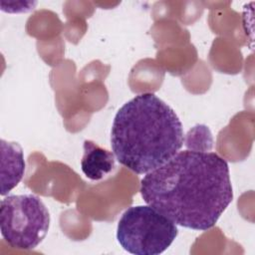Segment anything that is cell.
Wrapping results in <instances>:
<instances>
[{"instance_id": "obj_6", "label": "cell", "mask_w": 255, "mask_h": 255, "mask_svg": "<svg viewBox=\"0 0 255 255\" xmlns=\"http://www.w3.org/2000/svg\"><path fill=\"white\" fill-rule=\"evenodd\" d=\"M115 153L99 146L92 140L84 141L81 160L82 171L91 180H101L113 171L116 164Z\"/></svg>"}, {"instance_id": "obj_5", "label": "cell", "mask_w": 255, "mask_h": 255, "mask_svg": "<svg viewBox=\"0 0 255 255\" xmlns=\"http://www.w3.org/2000/svg\"><path fill=\"white\" fill-rule=\"evenodd\" d=\"M1 195H5L22 179L25 160L21 146L4 139H1Z\"/></svg>"}, {"instance_id": "obj_4", "label": "cell", "mask_w": 255, "mask_h": 255, "mask_svg": "<svg viewBox=\"0 0 255 255\" xmlns=\"http://www.w3.org/2000/svg\"><path fill=\"white\" fill-rule=\"evenodd\" d=\"M49 226V211L38 196L14 194L1 200V234L11 247L24 250L36 248L47 235Z\"/></svg>"}, {"instance_id": "obj_1", "label": "cell", "mask_w": 255, "mask_h": 255, "mask_svg": "<svg viewBox=\"0 0 255 255\" xmlns=\"http://www.w3.org/2000/svg\"><path fill=\"white\" fill-rule=\"evenodd\" d=\"M140 194L175 224L194 230L215 225L233 199L227 161L215 152L178 151L145 173Z\"/></svg>"}, {"instance_id": "obj_2", "label": "cell", "mask_w": 255, "mask_h": 255, "mask_svg": "<svg viewBox=\"0 0 255 255\" xmlns=\"http://www.w3.org/2000/svg\"><path fill=\"white\" fill-rule=\"evenodd\" d=\"M183 140L182 125L175 112L151 93L127 102L116 114L111 131L116 158L137 174L164 164L179 151Z\"/></svg>"}, {"instance_id": "obj_3", "label": "cell", "mask_w": 255, "mask_h": 255, "mask_svg": "<svg viewBox=\"0 0 255 255\" xmlns=\"http://www.w3.org/2000/svg\"><path fill=\"white\" fill-rule=\"evenodd\" d=\"M176 224L149 205L128 208L117 227V239L128 252L135 255H157L176 238Z\"/></svg>"}]
</instances>
